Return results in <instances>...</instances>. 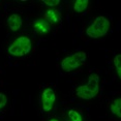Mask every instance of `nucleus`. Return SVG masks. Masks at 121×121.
Instances as JSON below:
<instances>
[{
  "instance_id": "nucleus-2",
  "label": "nucleus",
  "mask_w": 121,
  "mask_h": 121,
  "mask_svg": "<svg viewBox=\"0 0 121 121\" xmlns=\"http://www.w3.org/2000/svg\"><path fill=\"white\" fill-rule=\"evenodd\" d=\"M110 30V21L104 16H98L94 19L91 25L86 29L87 36L91 38H99L108 34Z\"/></svg>"
},
{
  "instance_id": "nucleus-4",
  "label": "nucleus",
  "mask_w": 121,
  "mask_h": 121,
  "mask_svg": "<svg viewBox=\"0 0 121 121\" xmlns=\"http://www.w3.org/2000/svg\"><path fill=\"white\" fill-rule=\"evenodd\" d=\"M87 59V54L86 52L84 51H80L77 52V53H73L69 55V56L65 57V58L62 59L61 61V69L65 73H70V71L77 69L80 66L84 64L86 62Z\"/></svg>"
},
{
  "instance_id": "nucleus-6",
  "label": "nucleus",
  "mask_w": 121,
  "mask_h": 121,
  "mask_svg": "<svg viewBox=\"0 0 121 121\" xmlns=\"http://www.w3.org/2000/svg\"><path fill=\"white\" fill-rule=\"evenodd\" d=\"M43 19L48 21L51 26H58L61 23V13L55 9H50L45 13Z\"/></svg>"
},
{
  "instance_id": "nucleus-12",
  "label": "nucleus",
  "mask_w": 121,
  "mask_h": 121,
  "mask_svg": "<svg viewBox=\"0 0 121 121\" xmlns=\"http://www.w3.org/2000/svg\"><path fill=\"white\" fill-rule=\"evenodd\" d=\"M68 118H69V121H83L81 114L76 110H69L68 111Z\"/></svg>"
},
{
  "instance_id": "nucleus-15",
  "label": "nucleus",
  "mask_w": 121,
  "mask_h": 121,
  "mask_svg": "<svg viewBox=\"0 0 121 121\" xmlns=\"http://www.w3.org/2000/svg\"><path fill=\"white\" fill-rule=\"evenodd\" d=\"M49 121H59L58 119H56V118H52V119H50Z\"/></svg>"
},
{
  "instance_id": "nucleus-10",
  "label": "nucleus",
  "mask_w": 121,
  "mask_h": 121,
  "mask_svg": "<svg viewBox=\"0 0 121 121\" xmlns=\"http://www.w3.org/2000/svg\"><path fill=\"white\" fill-rule=\"evenodd\" d=\"M88 5H89V1L88 0H76L73 2V10L76 13H84L87 9Z\"/></svg>"
},
{
  "instance_id": "nucleus-14",
  "label": "nucleus",
  "mask_w": 121,
  "mask_h": 121,
  "mask_svg": "<svg viewBox=\"0 0 121 121\" xmlns=\"http://www.w3.org/2000/svg\"><path fill=\"white\" fill-rule=\"evenodd\" d=\"M6 103H7V96L4 93L0 92V110L3 108V107H5Z\"/></svg>"
},
{
  "instance_id": "nucleus-11",
  "label": "nucleus",
  "mask_w": 121,
  "mask_h": 121,
  "mask_svg": "<svg viewBox=\"0 0 121 121\" xmlns=\"http://www.w3.org/2000/svg\"><path fill=\"white\" fill-rule=\"evenodd\" d=\"M113 62H114V66L116 68L118 78L121 80V54H117L116 56L114 57Z\"/></svg>"
},
{
  "instance_id": "nucleus-3",
  "label": "nucleus",
  "mask_w": 121,
  "mask_h": 121,
  "mask_svg": "<svg viewBox=\"0 0 121 121\" xmlns=\"http://www.w3.org/2000/svg\"><path fill=\"white\" fill-rule=\"evenodd\" d=\"M31 39L26 35H21L13 39V42L9 45L7 51H9V54L13 57H23L31 51Z\"/></svg>"
},
{
  "instance_id": "nucleus-13",
  "label": "nucleus",
  "mask_w": 121,
  "mask_h": 121,
  "mask_svg": "<svg viewBox=\"0 0 121 121\" xmlns=\"http://www.w3.org/2000/svg\"><path fill=\"white\" fill-rule=\"evenodd\" d=\"M43 3L46 4L47 6L55 7V6H57V5L60 4V0H43Z\"/></svg>"
},
{
  "instance_id": "nucleus-9",
  "label": "nucleus",
  "mask_w": 121,
  "mask_h": 121,
  "mask_svg": "<svg viewBox=\"0 0 121 121\" xmlns=\"http://www.w3.org/2000/svg\"><path fill=\"white\" fill-rule=\"evenodd\" d=\"M110 111L114 116L121 118V97H118L112 101Z\"/></svg>"
},
{
  "instance_id": "nucleus-5",
  "label": "nucleus",
  "mask_w": 121,
  "mask_h": 121,
  "mask_svg": "<svg viewBox=\"0 0 121 121\" xmlns=\"http://www.w3.org/2000/svg\"><path fill=\"white\" fill-rule=\"evenodd\" d=\"M56 101V93L52 88H46L42 93V108L45 112H50L54 107V104Z\"/></svg>"
},
{
  "instance_id": "nucleus-8",
  "label": "nucleus",
  "mask_w": 121,
  "mask_h": 121,
  "mask_svg": "<svg viewBox=\"0 0 121 121\" xmlns=\"http://www.w3.org/2000/svg\"><path fill=\"white\" fill-rule=\"evenodd\" d=\"M7 24L13 32H17L21 29L22 25H23V21L19 13H12L7 18Z\"/></svg>"
},
{
  "instance_id": "nucleus-1",
  "label": "nucleus",
  "mask_w": 121,
  "mask_h": 121,
  "mask_svg": "<svg viewBox=\"0 0 121 121\" xmlns=\"http://www.w3.org/2000/svg\"><path fill=\"white\" fill-rule=\"evenodd\" d=\"M99 92V76L97 73H92L88 77V81L85 85L77 87L76 94L78 97L84 100H89L94 98Z\"/></svg>"
},
{
  "instance_id": "nucleus-7",
  "label": "nucleus",
  "mask_w": 121,
  "mask_h": 121,
  "mask_svg": "<svg viewBox=\"0 0 121 121\" xmlns=\"http://www.w3.org/2000/svg\"><path fill=\"white\" fill-rule=\"evenodd\" d=\"M52 26L50 25L48 21H46L45 19H38V20L33 22V29L37 33L42 34V35H46L51 31Z\"/></svg>"
}]
</instances>
